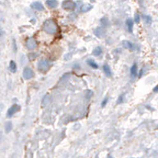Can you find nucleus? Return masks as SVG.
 Returning <instances> with one entry per match:
<instances>
[{"label":"nucleus","instance_id":"nucleus-17","mask_svg":"<svg viewBox=\"0 0 158 158\" xmlns=\"http://www.w3.org/2000/svg\"><path fill=\"white\" fill-rule=\"evenodd\" d=\"M101 25L103 26V27H107L110 26V21L107 17H103V18H101Z\"/></svg>","mask_w":158,"mask_h":158},{"label":"nucleus","instance_id":"nucleus-8","mask_svg":"<svg viewBox=\"0 0 158 158\" xmlns=\"http://www.w3.org/2000/svg\"><path fill=\"white\" fill-rule=\"evenodd\" d=\"M31 7L32 8H34V9L37 10V11H44V6L42 5L41 2H32L31 4Z\"/></svg>","mask_w":158,"mask_h":158},{"label":"nucleus","instance_id":"nucleus-20","mask_svg":"<svg viewBox=\"0 0 158 158\" xmlns=\"http://www.w3.org/2000/svg\"><path fill=\"white\" fill-rule=\"evenodd\" d=\"M134 21H135V22H139V21H140V16H139V14L138 13H136L135 14V17H134Z\"/></svg>","mask_w":158,"mask_h":158},{"label":"nucleus","instance_id":"nucleus-21","mask_svg":"<svg viewBox=\"0 0 158 158\" xmlns=\"http://www.w3.org/2000/svg\"><path fill=\"white\" fill-rule=\"evenodd\" d=\"M144 18H146V22L148 23V24H150L151 22H152V18L149 16H144Z\"/></svg>","mask_w":158,"mask_h":158},{"label":"nucleus","instance_id":"nucleus-6","mask_svg":"<svg viewBox=\"0 0 158 158\" xmlns=\"http://www.w3.org/2000/svg\"><path fill=\"white\" fill-rule=\"evenodd\" d=\"M22 75H23V77L26 80H28V79L32 78L34 77V72L31 68L29 67H27L25 68L24 70H23V73H22Z\"/></svg>","mask_w":158,"mask_h":158},{"label":"nucleus","instance_id":"nucleus-12","mask_svg":"<svg viewBox=\"0 0 158 158\" xmlns=\"http://www.w3.org/2000/svg\"><path fill=\"white\" fill-rule=\"evenodd\" d=\"M126 25H127V27H128V30L129 32L133 31V20L131 18H128L127 21H126Z\"/></svg>","mask_w":158,"mask_h":158},{"label":"nucleus","instance_id":"nucleus-24","mask_svg":"<svg viewBox=\"0 0 158 158\" xmlns=\"http://www.w3.org/2000/svg\"><path fill=\"white\" fill-rule=\"evenodd\" d=\"M2 110H3V105H2V104H0V114H1V112L2 111Z\"/></svg>","mask_w":158,"mask_h":158},{"label":"nucleus","instance_id":"nucleus-13","mask_svg":"<svg viewBox=\"0 0 158 158\" xmlns=\"http://www.w3.org/2000/svg\"><path fill=\"white\" fill-rule=\"evenodd\" d=\"M12 129V123L11 121H7V123H5V132L7 133H10Z\"/></svg>","mask_w":158,"mask_h":158},{"label":"nucleus","instance_id":"nucleus-7","mask_svg":"<svg viewBox=\"0 0 158 158\" xmlns=\"http://www.w3.org/2000/svg\"><path fill=\"white\" fill-rule=\"evenodd\" d=\"M106 29H105V27H99L95 29V31H94V34L96 35L97 37H99V38H103V37L106 35Z\"/></svg>","mask_w":158,"mask_h":158},{"label":"nucleus","instance_id":"nucleus-25","mask_svg":"<svg viewBox=\"0 0 158 158\" xmlns=\"http://www.w3.org/2000/svg\"><path fill=\"white\" fill-rule=\"evenodd\" d=\"M157 89H158V86H156L155 88H154V90H153L154 92H157Z\"/></svg>","mask_w":158,"mask_h":158},{"label":"nucleus","instance_id":"nucleus-14","mask_svg":"<svg viewBox=\"0 0 158 158\" xmlns=\"http://www.w3.org/2000/svg\"><path fill=\"white\" fill-rule=\"evenodd\" d=\"M102 54V49H101V47L98 46L95 48L93 49V51H92V54H93L94 56H99V55H101Z\"/></svg>","mask_w":158,"mask_h":158},{"label":"nucleus","instance_id":"nucleus-23","mask_svg":"<svg viewBox=\"0 0 158 158\" xmlns=\"http://www.w3.org/2000/svg\"><path fill=\"white\" fill-rule=\"evenodd\" d=\"M123 95H121V96H119V98L118 99V100H119V101H118V103H121V102L123 101Z\"/></svg>","mask_w":158,"mask_h":158},{"label":"nucleus","instance_id":"nucleus-11","mask_svg":"<svg viewBox=\"0 0 158 158\" xmlns=\"http://www.w3.org/2000/svg\"><path fill=\"white\" fill-rule=\"evenodd\" d=\"M46 5L50 8H55L58 6V1L57 0H47Z\"/></svg>","mask_w":158,"mask_h":158},{"label":"nucleus","instance_id":"nucleus-16","mask_svg":"<svg viewBox=\"0 0 158 158\" xmlns=\"http://www.w3.org/2000/svg\"><path fill=\"white\" fill-rule=\"evenodd\" d=\"M91 8H92V6H91V4L82 5L81 7V9H80V11H81V12H88V11H90Z\"/></svg>","mask_w":158,"mask_h":158},{"label":"nucleus","instance_id":"nucleus-5","mask_svg":"<svg viewBox=\"0 0 158 158\" xmlns=\"http://www.w3.org/2000/svg\"><path fill=\"white\" fill-rule=\"evenodd\" d=\"M20 110H21V106H20L19 105L15 104V105L12 106L9 109H8V110H7V116L10 118V117L13 116V114H15L17 112H18Z\"/></svg>","mask_w":158,"mask_h":158},{"label":"nucleus","instance_id":"nucleus-18","mask_svg":"<svg viewBox=\"0 0 158 158\" xmlns=\"http://www.w3.org/2000/svg\"><path fill=\"white\" fill-rule=\"evenodd\" d=\"M87 64H88L90 67H91L92 69H98V64H96V62L94 61V60L88 59V60H87Z\"/></svg>","mask_w":158,"mask_h":158},{"label":"nucleus","instance_id":"nucleus-15","mask_svg":"<svg viewBox=\"0 0 158 158\" xmlns=\"http://www.w3.org/2000/svg\"><path fill=\"white\" fill-rule=\"evenodd\" d=\"M9 69H10V71L12 72V73H13L17 72V65H16V63H15L13 60L10 61Z\"/></svg>","mask_w":158,"mask_h":158},{"label":"nucleus","instance_id":"nucleus-2","mask_svg":"<svg viewBox=\"0 0 158 158\" xmlns=\"http://www.w3.org/2000/svg\"><path fill=\"white\" fill-rule=\"evenodd\" d=\"M62 7L66 11H73L76 8V3L73 0H64L62 3Z\"/></svg>","mask_w":158,"mask_h":158},{"label":"nucleus","instance_id":"nucleus-4","mask_svg":"<svg viewBox=\"0 0 158 158\" xmlns=\"http://www.w3.org/2000/svg\"><path fill=\"white\" fill-rule=\"evenodd\" d=\"M26 46L28 49L30 50H32V49H35L37 47V42L36 40L32 38V37H30L27 40V42H26Z\"/></svg>","mask_w":158,"mask_h":158},{"label":"nucleus","instance_id":"nucleus-3","mask_svg":"<svg viewBox=\"0 0 158 158\" xmlns=\"http://www.w3.org/2000/svg\"><path fill=\"white\" fill-rule=\"evenodd\" d=\"M49 68V63L45 59H42L38 63V69H39V71L42 72V73H45V72L48 71Z\"/></svg>","mask_w":158,"mask_h":158},{"label":"nucleus","instance_id":"nucleus-19","mask_svg":"<svg viewBox=\"0 0 158 158\" xmlns=\"http://www.w3.org/2000/svg\"><path fill=\"white\" fill-rule=\"evenodd\" d=\"M123 45L124 46V48L128 49H133V44L131 43V42L128 41V40H124L123 41Z\"/></svg>","mask_w":158,"mask_h":158},{"label":"nucleus","instance_id":"nucleus-22","mask_svg":"<svg viewBox=\"0 0 158 158\" xmlns=\"http://www.w3.org/2000/svg\"><path fill=\"white\" fill-rule=\"evenodd\" d=\"M107 101H108V98L104 99V101H102V103H101V106H102V107H104V106H106V103H107Z\"/></svg>","mask_w":158,"mask_h":158},{"label":"nucleus","instance_id":"nucleus-1","mask_svg":"<svg viewBox=\"0 0 158 158\" xmlns=\"http://www.w3.org/2000/svg\"><path fill=\"white\" fill-rule=\"evenodd\" d=\"M43 30L48 34L54 35L56 34L57 31H58V25L54 20H46L43 23Z\"/></svg>","mask_w":158,"mask_h":158},{"label":"nucleus","instance_id":"nucleus-9","mask_svg":"<svg viewBox=\"0 0 158 158\" xmlns=\"http://www.w3.org/2000/svg\"><path fill=\"white\" fill-rule=\"evenodd\" d=\"M103 70L104 73L106 74V77H110L112 76V72H111V69L110 68L108 64H105L103 66Z\"/></svg>","mask_w":158,"mask_h":158},{"label":"nucleus","instance_id":"nucleus-10","mask_svg":"<svg viewBox=\"0 0 158 158\" xmlns=\"http://www.w3.org/2000/svg\"><path fill=\"white\" fill-rule=\"evenodd\" d=\"M130 73L132 77H135L137 76V74H138V66H137L136 64H133V66L131 67Z\"/></svg>","mask_w":158,"mask_h":158}]
</instances>
